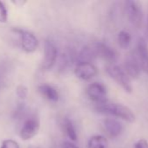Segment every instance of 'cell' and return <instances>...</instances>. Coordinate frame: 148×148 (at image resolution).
<instances>
[{
    "instance_id": "9",
    "label": "cell",
    "mask_w": 148,
    "mask_h": 148,
    "mask_svg": "<svg viewBox=\"0 0 148 148\" xmlns=\"http://www.w3.org/2000/svg\"><path fill=\"white\" fill-rule=\"evenodd\" d=\"M74 73L78 78L84 81H89L97 75L98 69L92 62H81L77 64Z\"/></svg>"
},
{
    "instance_id": "22",
    "label": "cell",
    "mask_w": 148,
    "mask_h": 148,
    "mask_svg": "<svg viewBox=\"0 0 148 148\" xmlns=\"http://www.w3.org/2000/svg\"><path fill=\"white\" fill-rule=\"evenodd\" d=\"M134 148H148V142L145 139H140L135 143Z\"/></svg>"
},
{
    "instance_id": "12",
    "label": "cell",
    "mask_w": 148,
    "mask_h": 148,
    "mask_svg": "<svg viewBox=\"0 0 148 148\" xmlns=\"http://www.w3.org/2000/svg\"><path fill=\"white\" fill-rule=\"evenodd\" d=\"M97 56L96 49L94 43L92 45H87L84 47L77 56L78 63L81 62H92Z\"/></svg>"
},
{
    "instance_id": "6",
    "label": "cell",
    "mask_w": 148,
    "mask_h": 148,
    "mask_svg": "<svg viewBox=\"0 0 148 148\" xmlns=\"http://www.w3.org/2000/svg\"><path fill=\"white\" fill-rule=\"evenodd\" d=\"M86 95L89 99L97 104L107 101L106 88L100 82H93L86 88Z\"/></svg>"
},
{
    "instance_id": "17",
    "label": "cell",
    "mask_w": 148,
    "mask_h": 148,
    "mask_svg": "<svg viewBox=\"0 0 148 148\" xmlns=\"http://www.w3.org/2000/svg\"><path fill=\"white\" fill-rule=\"evenodd\" d=\"M63 128L64 131L65 133V134L67 135V137L72 140V141H76L78 140V135L75 130V127L72 124V122L69 120V119H65L63 121Z\"/></svg>"
},
{
    "instance_id": "25",
    "label": "cell",
    "mask_w": 148,
    "mask_h": 148,
    "mask_svg": "<svg viewBox=\"0 0 148 148\" xmlns=\"http://www.w3.org/2000/svg\"><path fill=\"white\" fill-rule=\"evenodd\" d=\"M146 34H147V39H148V23H147V29H146Z\"/></svg>"
},
{
    "instance_id": "3",
    "label": "cell",
    "mask_w": 148,
    "mask_h": 148,
    "mask_svg": "<svg viewBox=\"0 0 148 148\" xmlns=\"http://www.w3.org/2000/svg\"><path fill=\"white\" fill-rule=\"evenodd\" d=\"M126 12L131 24L136 29H140L143 22V10L141 4L137 1H126Z\"/></svg>"
},
{
    "instance_id": "8",
    "label": "cell",
    "mask_w": 148,
    "mask_h": 148,
    "mask_svg": "<svg viewBox=\"0 0 148 148\" xmlns=\"http://www.w3.org/2000/svg\"><path fill=\"white\" fill-rule=\"evenodd\" d=\"M140 63L137 53H130L125 61L124 69L131 79H137L140 74Z\"/></svg>"
},
{
    "instance_id": "2",
    "label": "cell",
    "mask_w": 148,
    "mask_h": 148,
    "mask_svg": "<svg viewBox=\"0 0 148 148\" xmlns=\"http://www.w3.org/2000/svg\"><path fill=\"white\" fill-rule=\"evenodd\" d=\"M106 73L109 76L113 79L126 93L131 94L133 92V85L131 78L128 76L125 69L115 64H109L106 68Z\"/></svg>"
},
{
    "instance_id": "7",
    "label": "cell",
    "mask_w": 148,
    "mask_h": 148,
    "mask_svg": "<svg viewBox=\"0 0 148 148\" xmlns=\"http://www.w3.org/2000/svg\"><path fill=\"white\" fill-rule=\"evenodd\" d=\"M40 123L38 118L31 117L27 119L20 129V138L23 140H29L32 139L39 131Z\"/></svg>"
},
{
    "instance_id": "10",
    "label": "cell",
    "mask_w": 148,
    "mask_h": 148,
    "mask_svg": "<svg viewBox=\"0 0 148 148\" xmlns=\"http://www.w3.org/2000/svg\"><path fill=\"white\" fill-rule=\"evenodd\" d=\"M94 46L98 57L104 59L110 64H114L117 62L118 54L113 48L103 42H96L94 43Z\"/></svg>"
},
{
    "instance_id": "21",
    "label": "cell",
    "mask_w": 148,
    "mask_h": 148,
    "mask_svg": "<svg viewBox=\"0 0 148 148\" xmlns=\"http://www.w3.org/2000/svg\"><path fill=\"white\" fill-rule=\"evenodd\" d=\"M1 148H20L18 143L13 140H6L3 141Z\"/></svg>"
},
{
    "instance_id": "18",
    "label": "cell",
    "mask_w": 148,
    "mask_h": 148,
    "mask_svg": "<svg viewBox=\"0 0 148 148\" xmlns=\"http://www.w3.org/2000/svg\"><path fill=\"white\" fill-rule=\"evenodd\" d=\"M132 42V36L130 33L126 30H121L118 34V43L123 49H127Z\"/></svg>"
},
{
    "instance_id": "4",
    "label": "cell",
    "mask_w": 148,
    "mask_h": 148,
    "mask_svg": "<svg viewBox=\"0 0 148 148\" xmlns=\"http://www.w3.org/2000/svg\"><path fill=\"white\" fill-rule=\"evenodd\" d=\"M57 57L58 49L55 44L50 40H45L44 45V59L41 63V69L43 70L51 69L55 64Z\"/></svg>"
},
{
    "instance_id": "15",
    "label": "cell",
    "mask_w": 148,
    "mask_h": 148,
    "mask_svg": "<svg viewBox=\"0 0 148 148\" xmlns=\"http://www.w3.org/2000/svg\"><path fill=\"white\" fill-rule=\"evenodd\" d=\"M88 148H109V142L102 135L92 136L88 141Z\"/></svg>"
},
{
    "instance_id": "19",
    "label": "cell",
    "mask_w": 148,
    "mask_h": 148,
    "mask_svg": "<svg viewBox=\"0 0 148 148\" xmlns=\"http://www.w3.org/2000/svg\"><path fill=\"white\" fill-rule=\"evenodd\" d=\"M16 94H17V96L21 99V100H24L27 95H28V89L24 85H19L17 88V90H16Z\"/></svg>"
},
{
    "instance_id": "16",
    "label": "cell",
    "mask_w": 148,
    "mask_h": 148,
    "mask_svg": "<svg viewBox=\"0 0 148 148\" xmlns=\"http://www.w3.org/2000/svg\"><path fill=\"white\" fill-rule=\"evenodd\" d=\"M10 65L5 62L2 61L0 62V88H3L7 84L8 80H9V75L10 73Z\"/></svg>"
},
{
    "instance_id": "1",
    "label": "cell",
    "mask_w": 148,
    "mask_h": 148,
    "mask_svg": "<svg viewBox=\"0 0 148 148\" xmlns=\"http://www.w3.org/2000/svg\"><path fill=\"white\" fill-rule=\"evenodd\" d=\"M96 110L101 114H106L120 118L129 123H133L135 121V114L128 107L123 104L110 103L106 101L104 103L97 104Z\"/></svg>"
},
{
    "instance_id": "23",
    "label": "cell",
    "mask_w": 148,
    "mask_h": 148,
    "mask_svg": "<svg viewBox=\"0 0 148 148\" xmlns=\"http://www.w3.org/2000/svg\"><path fill=\"white\" fill-rule=\"evenodd\" d=\"M62 148H79L76 145H74L73 143L70 142V141H65L62 144Z\"/></svg>"
},
{
    "instance_id": "24",
    "label": "cell",
    "mask_w": 148,
    "mask_h": 148,
    "mask_svg": "<svg viewBox=\"0 0 148 148\" xmlns=\"http://www.w3.org/2000/svg\"><path fill=\"white\" fill-rule=\"evenodd\" d=\"M12 3H15V4H17L18 7H20V6L24 5V4L26 3V1H13Z\"/></svg>"
},
{
    "instance_id": "26",
    "label": "cell",
    "mask_w": 148,
    "mask_h": 148,
    "mask_svg": "<svg viewBox=\"0 0 148 148\" xmlns=\"http://www.w3.org/2000/svg\"><path fill=\"white\" fill-rule=\"evenodd\" d=\"M27 148H40V147H37V146H30V147H28Z\"/></svg>"
},
{
    "instance_id": "14",
    "label": "cell",
    "mask_w": 148,
    "mask_h": 148,
    "mask_svg": "<svg viewBox=\"0 0 148 148\" xmlns=\"http://www.w3.org/2000/svg\"><path fill=\"white\" fill-rule=\"evenodd\" d=\"M38 92L41 94V95L50 101L57 102L59 99V95L58 91L52 86L49 84H42L38 86Z\"/></svg>"
},
{
    "instance_id": "13",
    "label": "cell",
    "mask_w": 148,
    "mask_h": 148,
    "mask_svg": "<svg viewBox=\"0 0 148 148\" xmlns=\"http://www.w3.org/2000/svg\"><path fill=\"white\" fill-rule=\"evenodd\" d=\"M104 127L112 137H118L123 131L122 124L115 119L107 118L104 121Z\"/></svg>"
},
{
    "instance_id": "5",
    "label": "cell",
    "mask_w": 148,
    "mask_h": 148,
    "mask_svg": "<svg viewBox=\"0 0 148 148\" xmlns=\"http://www.w3.org/2000/svg\"><path fill=\"white\" fill-rule=\"evenodd\" d=\"M13 30L19 35L22 49L25 52L32 53L38 49V41L33 33L21 29H14Z\"/></svg>"
},
{
    "instance_id": "11",
    "label": "cell",
    "mask_w": 148,
    "mask_h": 148,
    "mask_svg": "<svg viewBox=\"0 0 148 148\" xmlns=\"http://www.w3.org/2000/svg\"><path fill=\"white\" fill-rule=\"evenodd\" d=\"M137 56L141 69L148 73V46L147 41L143 37H140L137 42Z\"/></svg>"
},
{
    "instance_id": "20",
    "label": "cell",
    "mask_w": 148,
    "mask_h": 148,
    "mask_svg": "<svg viewBox=\"0 0 148 148\" xmlns=\"http://www.w3.org/2000/svg\"><path fill=\"white\" fill-rule=\"evenodd\" d=\"M8 20V11L3 2L0 1V23H6Z\"/></svg>"
}]
</instances>
